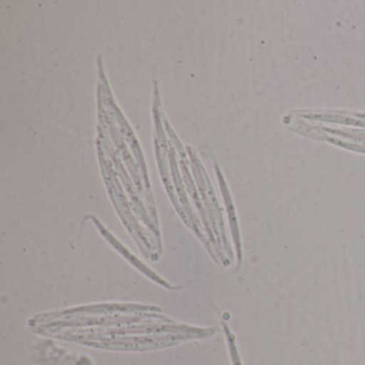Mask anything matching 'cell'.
<instances>
[{"instance_id": "1", "label": "cell", "mask_w": 365, "mask_h": 365, "mask_svg": "<svg viewBox=\"0 0 365 365\" xmlns=\"http://www.w3.org/2000/svg\"><path fill=\"white\" fill-rule=\"evenodd\" d=\"M224 332H225L226 339H227L228 350H230V360L232 365H242L240 354H239L238 347H237L236 339L235 335L230 332L227 324H223Z\"/></svg>"}]
</instances>
